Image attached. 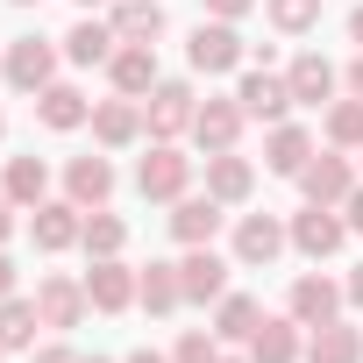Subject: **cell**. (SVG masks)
Listing matches in <instances>:
<instances>
[{
    "instance_id": "cell-32",
    "label": "cell",
    "mask_w": 363,
    "mask_h": 363,
    "mask_svg": "<svg viewBox=\"0 0 363 363\" xmlns=\"http://www.w3.org/2000/svg\"><path fill=\"white\" fill-rule=\"evenodd\" d=\"M328 143H342V150H363V100H356V93L328 107Z\"/></svg>"
},
{
    "instance_id": "cell-18",
    "label": "cell",
    "mask_w": 363,
    "mask_h": 363,
    "mask_svg": "<svg viewBox=\"0 0 363 363\" xmlns=\"http://www.w3.org/2000/svg\"><path fill=\"white\" fill-rule=\"evenodd\" d=\"M250 186H257L250 157H235V150H214V157H207V193H214L221 207H242V200H250Z\"/></svg>"
},
{
    "instance_id": "cell-35",
    "label": "cell",
    "mask_w": 363,
    "mask_h": 363,
    "mask_svg": "<svg viewBox=\"0 0 363 363\" xmlns=\"http://www.w3.org/2000/svg\"><path fill=\"white\" fill-rule=\"evenodd\" d=\"M200 8H207V15H214V22H242V15H250V8H257V0H200Z\"/></svg>"
},
{
    "instance_id": "cell-49",
    "label": "cell",
    "mask_w": 363,
    "mask_h": 363,
    "mask_svg": "<svg viewBox=\"0 0 363 363\" xmlns=\"http://www.w3.org/2000/svg\"><path fill=\"white\" fill-rule=\"evenodd\" d=\"M221 363H235V356H221Z\"/></svg>"
},
{
    "instance_id": "cell-10",
    "label": "cell",
    "mask_w": 363,
    "mask_h": 363,
    "mask_svg": "<svg viewBox=\"0 0 363 363\" xmlns=\"http://www.w3.org/2000/svg\"><path fill=\"white\" fill-rule=\"evenodd\" d=\"M86 278H43L36 285V313H43V328H79L86 320Z\"/></svg>"
},
{
    "instance_id": "cell-37",
    "label": "cell",
    "mask_w": 363,
    "mask_h": 363,
    "mask_svg": "<svg viewBox=\"0 0 363 363\" xmlns=\"http://www.w3.org/2000/svg\"><path fill=\"white\" fill-rule=\"evenodd\" d=\"M36 363H79V356H72L65 342H50V349H36Z\"/></svg>"
},
{
    "instance_id": "cell-15",
    "label": "cell",
    "mask_w": 363,
    "mask_h": 363,
    "mask_svg": "<svg viewBox=\"0 0 363 363\" xmlns=\"http://www.w3.org/2000/svg\"><path fill=\"white\" fill-rule=\"evenodd\" d=\"M36 114H43V128H57V135H65V128H86V121H93V100H86L79 86L50 79V86L36 93Z\"/></svg>"
},
{
    "instance_id": "cell-33",
    "label": "cell",
    "mask_w": 363,
    "mask_h": 363,
    "mask_svg": "<svg viewBox=\"0 0 363 363\" xmlns=\"http://www.w3.org/2000/svg\"><path fill=\"white\" fill-rule=\"evenodd\" d=\"M271 8V22L285 29V36H306L313 22H320V0H264Z\"/></svg>"
},
{
    "instance_id": "cell-50",
    "label": "cell",
    "mask_w": 363,
    "mask_h": 363,
    "mask_svg": "<svg viewBox=\"0 0 363 363\" xmlns=\"http://www.w3.org/2000/svg\"><path fill=\"white\" fill-rule=\"evenodd\" d=\"M0 356H8V349H0Z\"/></svg>"
},
{
    "instance_id": "cell-42",
    "label": "cell",
    "mask_w": 363,
    "mask_h": 363,
    "mask_svg": "<svg viewBox=\"0 0 363 363\" xmlns=\"http://www.w3.org/2000/svg\"><path fill=\"white\" fill-rule=\"evenodd\" d=\"M349 36H356V50H363V8H356V15H349Z\"/></svg>"
},
{
    "instance_id": "cell-2",
    "label": "cell",
    "mask_w": 363,
    "mask_h": 363,
    "mask_svg": "<svg viewBox=\"0 0 363 363\" xmlns=\"http://www.w3.org/2000/svg\"><path fill=\"white\" fill-rule=\"evenodd\" d=\"M186 186H193V157L178 143H150V157L135 164V193L143 200H186Z\"/></svg>"
},
{
    "instance_id": "cell-39",
    "label": "cell",
    "mask_w": 363,
    "mask_h": 363,
    "mask_svg": "<svg viewBox=\"0 0 363 363\" xmlns=\"http://www.w3.org/2000/svg\"><path fill=\"white\" fill-rule=\"evenodd\" d=\"M349 93L363 100V50H356V65H349Z\"/></svg>"
},
{
    "instance_id": "cell-43",
    "label": "cell",
    "mask_w": 363,
    "mask_h": 363,
    "mask_svg": "<svg viewBox=\"0 0 363 363\" xmlns=\"http://www.w3.org/2000/svg\"><path fill=\"white\" fill-rule=\"evenodd\" d=\"M128 363H171V356H157V349H135V356H128Z\"/></svg>"
},
{
    "instance_id": "cell-21",
    "label": "cell",
    "mask_w": 363,
    "mask_h": 363,
    "mask_svg": "<svg viewBox=\"0 0 363 363\" xmlns=\"http://www.w3.org/2000/svg\"><path fill=\"white\" fill-rule=\"evenodd\" d=\"M264 164H271L278 178H299V171L313 164V135H306V128H292V121H278V128H271V143H264Z\"/></svg>"
},
{
    "instance_id": "cell-5",
    "label": "cell",
    "mask_w": 363,
    "mask_h": 363,
    "mask_svg": "<svg viewBox=\"0 0 363 363\" xmlns=\"http://www.w3.org/2000/svg\"><path fill=\"white\" fill-rule=\"evenodd\" d=\"M186 57H193V72H207V79L235 72V65H242V36H235V22H214V15H207V22L193 29Z\"/></svg>"
},
{
    "instance_id": "cell-3",
    "label": "cell",
    "mask_w": 363,
    "mask_h": 363,
    "mask_svg": "<svg viewBox=\"0 0 363 363\" xmlns=\"http://www.w3.org/2000/svg\"><path fill=\"white\" fill-rule=\"evenodd\" d=\"M285 235H292V250H299V257H313V264H320V257H335V250L349 242V221H342V207H313V200H306V214H292V228H285Z\"/></svg>"
},
{
    "instance_id": "cell-19",
    "label": "cell",
    "mask_w": 363,
    "mask_h": 363,
    "mask_svg": "<svg viewBox=\"0 0 363 363\" xmlns=\"http://www.w3.org/2000/svg\"><path fill=\"white\" fill-rule=\"evenodd\" d=\"M214 228H221V200L207 193V200H171V235L186 242V250H200V242H214Z\"/></svg>"
},
{
    "instance_id": "cell-48",
    "label": "cell",
    "mask_w": 363,
    "mask_h": 363,
    "mask_svg": "<svg viewBox=\"0 0 363 363\" xmlns=\"http://www.w3.org/2000/svg\"><path fill=\"white\" fill-rule=\"evenodd\" d=\"M0 79H8V65H0Z\"/></svg>"
},
{
    "instance_id": "cell-23",
    "label": "cell",
    "mask_w": 363,
    "mask_h": 363,
    "mask_svg": "<svg viewBox=\"0 0 363 363\" xmlns=\"http://www.w3.org/2000/svg\"><path fill=\"white\" fill-rule=\"evenodd\" d=\"M342 299H349L342 285H328V278H299V285H292V320H299V328H320V320H335Z\"/></svg>"
},
{
    "instance_id": "cell-31",
    "label": "cell",
    "mask_w": 363,
    "mask_h": 363,
    "mask_svg": "<svg viewBox=\"0 0 363 363\" xmlns=\"http://www.w3.org/2000/svg\"><path fill=\"white\" fill-rule=\"evenodd\" d=\"M79 242H86V257H121V242H128V221H121V214H107V207H93Z\"/></svg>"
},
{
    "instance_id": "cell-17",
    "label": "cell",
    "mask_w": 363,
    "mask_h": 363,
    "mask_svg": "<svg viewBox=\"0 0 363 363\" xmlns=\"http://www.w3.org/2000/svg\"><path fill=\"white\" fill-rule=\"evenodd\" d=\"M285 242H292V235H285L271 214H242V221H235V264H278Z\"/></svg>"
},
{
    "instance_id": "cell-14",
    "label": "cell",
    "mask_w": 363,
    "mask_h": 363,
    "mask_svg": "<svg viewBox=\"0 0 363 363\" xmlns=\"http://www.w3.org/2000/svg\"><path fill=\"white\" fill-rule=\"evenodd\" d=\"M178 285H186V299H221L228 292V264L214 257V242H200V250L178 257Z\"/></svg>"
},
{
    "instance_id": "cell-16",
    "label": "cell",
    "mask_w": 363,
    "mask_h": 363,
    "mask_svg": "<svg viewBox=\"0 0 363 363\" xmlns=\"http://www.w3.org/2000/svg\"><path fill=\"white\" fill-rule=\"evenodd\" d=\"M93 135H100V150H128V143L143 135V107H135L128 93L100 100V107H93Z\"/></svg>"
},
{
    "instance_id": "cell-27",
    "label": "cell",
    "mask_w": 363,
    "mask_h": 363,
    "mask_svg": "<svg viewBox=\"0 0 363 363\" xmlns=\"http://www.w3.org/2000/svg\"><path fill=\"white\" fill-rule=\"evenodd\" d=\"M135 299H143L150 313H171V306H186V285H178V264H150V271H135Z\"/></svg>"
},
{
    "instance_id": "cell-45",
    "label": "cell",
    "mask_w": 363,
    "mask_h": 363,
    "mask_svg": "<svg viewBox=\"0 0 363 363\" xmlns=\"http://www.w3.org/2000/svg\"><path fill=\"white\" fill-rule=\"evenodd\" d=\"M79 363H107V356H79Z\"/></svg>"
},
{
    "instance_id": "cell-4",
    "label": "cell",
    "mask_w": 363,
    "mask_h": 363,
    "mask_svg": "<svg viewBox=\"0 0 363 363\" xmlns=\"http://www.w3.org/2000/svg\"><path fill=\"white\" fill-rule=\"evenodd\" d=\"M0 65H8V86H22V93H43V86L57 79V43H50V36H15Z\"/></svg>"
},
{
    "instance_id": "cell-24",
    "label": "cell",
    "mask_w": 363,
    "mask_h": 363,
    "mask_svg": "<svg viewBox=\"0 0 363 363\" xmlns=\"http://www.w3.org/2000/svg\"><path fill=\"white\" fill-rule=\"evenodd\" d=\"M306 363H363V335L342 328V320H320L306 335Z\"/></svg>"
},
{
    "instance_id": "cell-11",
    "label": "cell",
    "mask_w": 363,
    "mask_h": 363,
    "mask_svg": "<svg viewBox=\"0 0 363 363\" xmlns=\"http://www.w3.org/2000/svg\"><path fill=\"white\" fill-rule=\"evenodd\" d=\"M107 79H114V93L143 100V93L157 86V43H121V50L107 57Z\"/></svg>"
},
{
    "instance_id": "cell-13",
    "label": "cell",
    "mask_w": 363,
    "mask_h": 363,
    "mask_svg": "<svg viewBox=\"0 0 363 363\" xmlns=\"http://www.w3.org/2000/svg\"><path fill=\"white\" fill-rule=\"evenodd\" d=\"M349 186H356L349 157H313V164L299 171V193H306L313 207H342V200H349Z\"/></svg>"
},
{
    "instance_id": "cell-12",
    "label": "cell",
    "mask_w": 363,
    "mask_h": 363,
    "mask_svg": "<svg viewBox=\"0 0 363 363\" xmlns=\"http://www.w3.org/2000/svg\"><path fill=\"white\" fill-rule=\"evenodd\" d=\"M235 100H242V114H257V121H285V107H292V86L278 79V72H242V86H235Z\"/></svg>"
},
{
    "instance_id": "cell-6",
    "label": "cell",
    "mask_w": 363,
    "mask_h": 363,
    "mask_svg": "<svg viewBox=\"0 0 363 363\" xmlns=\"http://www.w3.org/2000/svg\"><path fill=\"white\" fill-rule=\"evenodd\" d=\"M29 235H36V250L57 257V250H72V242L86 235V207H79V200H43L36 221H29Z\"/></svg>"
},
{
    "instance_id": "cell-1",
    "label": "cell",
    "mask_w": 363,
    "mask_h": 363,
    "mask_svg": "<svg viewBox=\"0 0 363 363\" xmlns=\"http://www.w3.org/2000/svg\"><path fill=\"white\" fill-rule=\"evenodd\" d=\"M193 114H200V100H193V86H186V79H157V86L143 93V128H150L157 143L186 135V128H193Z\"/></svg>"
},
{
    "instance_id": "cell-20",
    "label": "cell",
    "mask_w": 363,
    "mask_h": 363,
    "mask_svg": "<svg viewBox=\"0 0 363 363\" xmlns=\"http://www.w3.org/2000/svg\"><path fill=\"white\" fill-rule=\"evenodd\" d=\"M65 193H72L79 207H107V193H114V164H107V157H72V164H65Z\"/></svg>"
},
{
    "instance_id": "cell-38",
    "label": "cell",
    "mask_w": 363,
    "mask_h": 363,
    "mask_svg": "<svg viewBox=\"0 0 363 363\" xmlns=\"http://www.w3.org/2000/svg\"><path fill=\"white\" fill-rule=\"evenodd\" d=\"M342 292H349V299H356V306H363V264H356V271H349V285H342Z\"/></svg>"
},
{
    "instance_id": "cell-44",
    "label": "cell",
    "mask_w": 363,
    "mask_h": 363,
    "mask_svg": "<svg viewBox=\"0 0 363 363\" xmlns=\"http://www.w3.org/2000/svg\"><path fill=\"white\" fill-rule=\"evenodd\" d=\"M79 8H86V15H93V8H100V0H79Z\"/></svg>"
},
{
    "instance_id": "cell-25",
    "label": "cell",
    "mask_w": 363,
    "mask_h": 363,
    "mask_svg": "<svg viewBox=\"0 0 363 363\" xmlns=\"http://www.w3.org/2000/svg\"><path fill=\"white\" fill-rule=\"evenodd\" d=\"M114 36L121 43H157L164 36V0H114Z\"/></svg>"
},
{
    "instance_id": "cell-46",
    "label": "cell",
    "mask_w": 363,
    "mask_h": 363,
    "mask_svg": "<svg viewBox=\"0 0 363 363\" xmlns=\"http://www.w3.org/2000/svg\"><path fill=\"white\" fill-rule=\"evenodd\" d=\"M15 8H36V0H15Z\"/></svg>"
},
{
    "instance_id": "cell-47",
    "label": "cell",
    "mask_w": 363,
    "mask_h": 363,
    "mask_svg": "<svg viewBox=\"0 0 363 363\" xmlns=\"http://www.w3.org/2000/svg\"><path fill=\"white\" fill-rule=\"evenodd\" d=\"M0 135H8V121H0Z\"/></svg>"
},
{
    "instance_id": "cell-22",
    "label": "cell",
    "mask_w": 363,
    "mask_h": 363,
    "mask_svg": "<svg viewBox=\"0 0 363 363\" xmlns=\"http://www.w3.org/2000/svg\"><path fill=\"white\" fill-rule=\"evenodd\" d=\"M114 50H121L114 22H93V15H86V22H72V36H65V57H72V65H107Z\"/></svg>"
},
{
    "instance_id": "cell-28",
    "label": "cell",
    "mask_w": 363,
    "mask_h": 363,
    "mask_svg": "<svg viewBox=\"0 0 363 363\" xmlns=\"http://www.w3.org/2000/svg\"><path fill=\"white\" fill-rule=\"evenodd\" d=\"M264 328V306L250 299V292H221V313H214V335L221 342H250Z\"/></svg>"
},
{
    "instance_id": "cell-34",
    "label": "cell",
    "mask_w": 363,
    "mask_h": 363,
    "mask_svg": "<svg viewBox=\"0 0 363 363\" xmlns=\"http://www.w3.org/2000/svg\"><path fill=\"white\" fill-rule=\"evenodd\" d=\"M171 363H221V335L214 328H186L178 349H171Z\"/></svg>"
},
{
    "instance_id": "cell-7",
    "label": "cell",
    "mask_w": 363,
    "mask_h": 363,
    "mask_svg": "<svg viewBox=\"0 0 363 363\" xmlns=\"http://www.w3.org/2000/svg\"><path fill=\"white\" fill-rule=\"evenodd\" d=\"M285 86H292V100H299V107H328V100H335V86H342V72H335L320 50H299V57H292V72H285Z\"/></svg>"
},
{
    "instance_id": "cell-41",
    "label": "cell",
    "mask_w": 363,
    "mask_h": 363,
    "mask_svg": "<svg viewBox=\"0 0 363 363\" xmlns=\"http://www.w3.org/2000/svg\"><path fill=\"white\" fill-rule=\"evenodd\" d=\"M8 292H15V264H8V257H0V299H8Z\"/></svg>"
},
{
    "instance_id": "cell-30",
    "label": "cell",
    "mask_w": 363,
    "mask_h": 363,
    "mask_svg": "<svg viewBox=\"0 0 363 363\" xmlns=\"http://www.w3.org/2000/svg\"><path fill=\"white\" fill-rule=\"evenodd\" d=\"M0 186H8V200H15V207H43V193H50V171H43V157H15Z\"/></svg>"
},
{
    "instance_id": "cell-26",
    "label": "cell",
    "mask_w": 363,
    "mask_h": 363,
    "mask_svg": "<svg viewBox=\"0 0 363 363\" xmlns=\"http://www.w3.org/2000/svg\"><path fill=\"white\" fill-rule=\"evenodd\" d=\"M250 363H299V320L292 313L285 320H264L250 335Z\"/></svg>"
},
{
    "instance_id": "cell-29",
    "label": "cell",
    "mask_w": 363,
    "mask_h": 363,
    "mask_svg": "<svg viewBox=\"0 0 363 363\" xmlns=\"http://www.w3.org/2000/svg\"><path fill=\"white\" fill-rule=\"evenodd\" d=\"M36 328H43V313H36V299H0V349H36Z\"/></svg>"
},
{
    "instance_id": "cell-40",
    "label": "cell",
    "mask_w": 363,
    "mask_h": 363,
    "mask_svg": "<svg viewBox=\"0 0 363 363\" xmlns=\"http://www.w3.org/2000/svg\"><path fill=\"white\" fill-rule=\"evenodd\" d=\"M8 228H15V214H8V186H0V242H8Z\"/></svg>"
},
{
    "instance_id": "cell-9",
    "label": "cell",
    "mask_w": 363,
    "mask_h": 363,
    "mask_svg": "<svg viewBox=\"0 0 363 363\" xmlns=\"http://www.w3.org/2000/svg\"><path fill=\"white\" fill-rule=\"evenodd\" d=\"M86 299H93L100 313L135 306V271H128L121 257H93V271H86Z\"/></svg>"
},
{
    "instance_id": "cell-8",
    "label": "cell",
    "mask_w": 363,
    "mask_h": 363,
    "mask_svg": "<svg viewBox=\"0 0 363 363\" xmlns=\"http://www.w3.org/2000/svg\"><path fill=\"white\" fill-rule=\"evenodd\" d=\"M242 100H200V114H193V143L214 157V150H235V135H242Z\"/></svg>"
},
{
    "instance_id": "cell-36",
    "label": "cell",
    "mask_w": 363,
    "mask_h": 363,
    "mask_svg": "<svg viewBox=\"0 0 363 363\" xmlns=\"http://www.w3.org/2000/svg\"><path fill=\"white\" fill-rule=\"evenodd\" d=\"M342 221H349V235H363V186H349V200H342Z\"/></svg>"
}]
</instances>
